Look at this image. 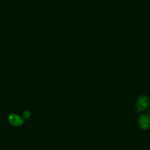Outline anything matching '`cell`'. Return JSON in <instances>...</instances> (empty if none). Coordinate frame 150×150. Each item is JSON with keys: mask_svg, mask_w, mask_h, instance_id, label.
<instances>
[{"mask_svg": "<svg viewBox=\"0 0 150 150\" xmlns=\"http://www.w3.org/2000/svg\"><path fill=\"white\" fill-rule=\"evenodd\" d=\"M149 104V99L146 96H141L140 98L138 99L137 103H136V107H137L139 111H144L148 108Z\"/></svg>", "mask_w": 150, "mask_h": 150, "instance_id": "6da1fadb", "label": "cell"}, {"mask_svg": "<svg viewBox=\"0 0 150 150\" xmlns=\"http://www.w3.org/2000/svg\"><path fill=\"white\" fill-rule=\"evenodd\" d=\"M139 126L143 130H148L150 128V117L149 116L142 115L141 116L139 120Z\"/></svg>", "mask_w": 150, "mask_h": 150, "instance_id": "7a4b0ae2", "label": "cell"}, {"mask_svg": "<svg viewBox=\"0 0 150 150\" xmlns=\"http://www.w3.org/2000/svg\"><path fill=\"white\" fill-rule=\"evenodd\" d=\"M9 121L12 125L15 126H20L23 124V120L16 114L10 115L9 117Z\"/></svg>", "mask_w": 150, "mask_h": 150, "instance_id": "3957f363", "label": "cell"}, {"mask_svg": "<svg viewBox=\"0 0 150 150\" xmlns=\"http://www.w3.org/2000/svg\"><path fill=\"white\" fill-rule=\"evenodd\" d=\"M149 114H150V111H149Z\"/></svg>", "mask_w": 150, "mask_h": 150, "instance_id": "277c9868", "label": "cell"}]
</instances>
